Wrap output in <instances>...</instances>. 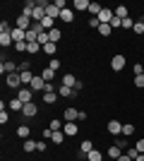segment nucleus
<instances>
[{
    "mask_svg": "<svg viewBox=\"0 0 144 161\" xmlns=\"http://www.w3.org/2000/svg\"><path fill=\"white\" fill-rule=\"evenodd\" d=\"M55 51H58V46H55L53 41H48L46 46H43V53H48V55H55Z\"/></svg>",
    "mask_w": 144,
    "mask_h": 161,
    "instance_id": "29",
    "label": "nucleus"
},
{
    "mask_svg": "<svg viewBox=\"0 0 144 161\" xmlns=\"http://www.w3.org/2000/svg\"><path fill=\"white\" fill-rule=\"evenodd\" d=\"M113 12H115V17H120V19H127V17H130V14H127V7H125V5H118Z\"/></svg>",
    "mask_w": 144,
    "mask_h": 161,
    "instance_id": "23",
    "label": "nucleus"
},
{
    "mask_svg": "<svg viewBox=\"0 0 144 161\" xmlns=\"http://www.w3.org/2000/svg\"><path fill=\"white\" fill-rule=\"evenodd\" d=\"M110 27H120L123 29V19H120V17H113V19H110Z\"/></svg>",
    "mask_w": 144,
    "mask_h": 161,
    "instance_id": "44",
    "label": "nucleus"
},
{
    "mask_svg": "<svg viewBox=\"0 0 144 161\" xmlns=\"http://www.w3.org/2000/svg\"><path fill=\"white\" fill-rule=\"evenodd\" d=\"M62 132L67 135V137H75V135H77V123H65Z\"/></svg>",
    "mask_w": 144,
    "mask_h": 161,
    "instance_id": "19",
    "label": "nucleus"
},
{
    "mask_svg": "<svg viewBox=\"0 0 144 161\" xmlns=\"http://www.w3.org/2000/svg\"><path fill=\"white\" fill-rule=\"evenodd\" d=\"M77 92L72 87H65V84H60V87H58V96H60V99H67V96H75Z\"/></svg>",
    "mask_w": 144,
    "mask_h": 161,
    "instance_id": "12",
    "label": "nucleus"
},
{
    "mask_svg": "<svg viewBox=\"0 0 144 161\" xmlns=\"http://www.w3.org/2000/svg\"><path fill=\"white\" fill-rule=\"evenodd\" d=\"M48 41H51V36H48V31H41V34H39V43H41V46H46Z\"/></svg>",
    "mask_w": 144,
    "mask_h": 161,
    "instance_id": "40",
    "label": "nucleus"
},
{
    "mask_svg": "<svg viewBox=\"0 0 144 161\" xmlns=\"http://www.w3.org/2000/svg\"><path fill=\"white\" fill-rule=\"evenodd\" d=\"M55 99H58L55 92H46V94H43V103H55Z\"/></svg>",
    "mask_w": 144,
    "mask_h": 161,
    "instance_id": "30",
    "label": "nucleus"
},
{
    "mask_svg": "<svg viewBox=\"0 0 144 161\" xmlns=\"http://www.w3.org/2000/svg\"><path fill=\"white\" fill-rule=\"evenodd\" d=\"M65 137H67V135L62 132V130H58V132H53V137H51V140H53L55 144H62V142H65Z\"/></svg>",
    "mask_w": 144,
    "mask_h": 161,
    "instance_id": "26",
    "label": "nucleus"
},
{
    "mask_svg": "<svg viewBox=\"0 0 144 161\" xmlns=\"http://www.w3.org/2000/svg\"><path fill=\"white\" fill-rule=\"evenodd\" d=\"M101 10H103V7L99 5V3H91V5H89V14H91V17H99V14H101Z\"/></svg>",
    "mask_w": 144,
    "mask_h": 161,
    "instance_id": "27",
    "label": "nucleus"
},
{
    "mask_svg": "<svg viewBox=\"0 0 144 161\" xmlns=\"http://www.w3.org/2000/svg\"><path fill=\"white\" fill-rule=\"evenodd\" d=\"M48 67H51L53 72H58V70H60V60H58V58H51V63H48Z\"/></svg>",
    "mask_w": 144,
    "mask_h": 161,
    "instance_id": "39",
    "label": "nucleus"
},
{
    "mask_svg": "<svg viewBox=\"0 0 144 161\" xmlns=\"http://www.w3.org/2000/svg\"><path fill=\"white\" fill-rule=\"evenodd\" d=\"M113 17H115V12H113V10H108V7H103L101 14H99V22H101V24H110V19H113Z\"/></svg>",
    "mask_w": 144,
    "mask_h": 161,
    "instance_id": "7",
    "label": "nucleus"
},
{
    "mask_svg": "<svg viewBox=\"0 0 144 161\" xmlns=\"http://www.w3.org/2000/svg\"><path fill=\"white\" fill-rule=\"evenodd\" d=\"M46 7H48L46 0H39V5H36V7H34V12H31V19H36L39 24H41L43 17H46Z\"/></svg>",
    "mask_w": 144,
    "mask_h": 161,
    "instance_id": "1",
    "label": "nucleus"
},
{
    "mask_svg": "<svg viewBox=\"0 0 144 161\" xmlns=\"http://www.w3.org/2000/svg\"><path fill=\"white\" fill-rule=\"evenodd\" d=\"M110 67H113V70H115V72H120V70H123L125 67V55H113V58H110Z\"/></svg>",
    "mask_w": 144,
    "mask_h": 161,
    "instance_id": "6",
    "label": "nucleus"
},
{
    "mask_svg": "<svg viewBox=\"0 0 144 161\" xmlns=\"http://www.w3.org/2000/svg\"><path fill=\"white\" fill-rule=\"evenodd\" d=\"M7 106H10V111H22L24 103H22L19 99H12V101H7Z\"/></svg>",
    "mask_w": 144,
    "mask_h": 161,
    "instance_id": "24",
    "label": "nucleus"
},
{
    "mask_svg": "<svg viewBox=\"0 0 144 161\" xmlns=\"http://www.w3.org/2000/svg\"><path fill=\"white\" fill-rule=\"evenodd\" d=\"M39 51H41V43H27V53H29V55L39 53Z\"/></svg>",
    "mask_w": 144,
    "mask_h": 161,
    "instance_id": "32",
    "label": "nucleus"
},
{
    "mask_svg": "<svg viewBox=\"0 0 144 161\" xmlns=\"http://www.w3.org/2000/svg\"><path fill=\"white\" fill-rule=\"evenodd\" d=\"M123 135H125V137H130V135H135V128H132L130 123H123Z\"/></svg>",
    "mask_w": 144,
    "mask_h": 161,
    "instance_id": "38",
    "label": "nucleus"
},
{
    "mask_svg": "<svg viewBox=\"0 0 144 161\" xmlns=\"http://www.w3.org/2000/svg\"><path fill=\"white\" fill-rule=\"evenodd\" d=\"M60 12H62V10H58V7H55V3H48V7H46V17H51V19H58V17H60Z\"/></svg>",
    "mask_w": 144,
    "mask_h": 161,
    "instance_id": "11",
    "label": "nucleus"
},
{
    "mask_svg": "<svg viewBox=\"0 0 144 161\" xmlns=\"http://www.w3.org/2000/svg\"><path fill=\"white\" fill-rule=\"evenodd\" d=\"M135 87H139V89L144 87V75H137V77H135Z\"/></svg>",
    "mask_w": 144,
    "mask_h": 161,
    "instance_id": "43",
    "label": "nucleus"
},
{
    "mask_svg": "<svg viewBox=\"0 0 144 161\" xmlns=\"http://www.w3.org/2000/svg\"><path fill=\"white\" fill-rule=\"evenodd\" d=\"M55 7H58V10H65L67 5H65V0H55Z\"/></svg>",
    "mask_w": 144,
    "mask_h": 161,
    "instance_id": "52",
    "label": "nucleus"
},
{
    "mask_svg": "<svg viewBox=\"0 0 144 161\" xmlns=\"http://www.w3.org/2000/svg\"><path fill=\"white\" fill-rule=\"evenodd\" d=\"M108 156H110L113 161L120 159V156H123V154H120V147H118V144H110V147H108Z\"/></svg>",
    "mask_w": 144,
    "mask_h": 161,
    "instance_id": "22",
    "label": "nucleus"
},
{
    "mask_svg": "<svg viewBox=\"0 0 144 161\" xmlns=\"http://www.w3.org/2000/svg\"><path fill=\"white\" fill-rule=\"evenodd\" d=\"M89 27H94V29H99V27H101V22H99V17H91V19H89Z\"/></svg>",
    "mask_w": 144,
    "mask_h": 161,
    "instance_id": "46",
    "label": "nucleus"
},
{
    "mask_svg": "<svg viewBox=\"0 0 144 161\" xmlns=\"http://www.w3.org/2000/svg\"><path fill=\"white\" fill-rule=\"evenodd\" d=\"M14 51H19V53H27V41H22V43H14Z\"/></svg>",
    "mask_w": 144,
    "mask_h": 161,
    "instance_id": "41",
    "label": "nucleus"
},
{
    "mask_svg": "<svg viewBox=\"0 0 144 161\" xmlns=\"http://www.w3.org/2000/svg\"><path fill=\"white\" fill-rule=\"evenodd\" d=\"M89 0H75V3H72V7H75V10H79V12H84V10H87V12H89Z\"/></svg>",
    "mask_w": 144,
    "mask_h": 161,
    "instance_id": "16",
    "label": "nucleus"
},
{
    "mask_svg": "<svg viewBox=\"0 0 144 161\" xmlns=\"http://www.w3.org/2000/svg\"><path fill=\"white\" fill-rule=\"evenodd\" d=\"M0 72H3V75H14V72H17V63H12V60L3 63V65H0Z\"/></svg>",
    "mask_w": 144,
    "mask_h": 161,
    "instance_id": "10",
    "label": "nucleus"
},
{
    "mask_svg": "<svg viewBox=\"0 0 144 161\" xmlns=\"http://www.w3.org/2000/svg\"><path fill=\"white\" fill-rule=\"evenodd\" d=\"M46 84H48V82H43L41 75H36L34 80H31V84H29V87L34 89V92H46Z\"/></svg>",
    "mask_w": 144,
    "mask_h": 161,
    "instance_id": "5",
    "label": "nucleus"
},
{
    "mask_svg": "<svg viewBox=\"0 0 144 161\" xmlns=\"http://www.w3.org/2000/svg\"><path fill=\"white\" fill-rule=\"evenodd\" d=\"M10 36H12L14 43H22V41H27V31H24V29H19V27H12Z\"/></svg>",
    "mask_w": 144,
    "mask_h": 161,
    "instance_id": "4",
    "label": "nucleus"
},
{
    "mask_svg": "<svg viewBox=\"0 0 144 161\" xmlns=\"http://www.w3.org/2000/svg\"><path fill=\"white\" fill-rule=\"evenodd\" d=\"M87 161H101V152H99V149H91L89 154H87Z\"/></svg>",
    "mask_w": 144,
    "mask_h": 161,
    "instance_id": "31",
    "label": "nucleus"
},
{
    "mask_svg": "<svg viewBox=\"0 0 144 161\" xmlns=\"http://www.w3.org/2000/svg\"><path fill=\"white\" fill-rule=\"evenodd\" d=\"M108 132L115 135V137H120V132H123V123H120V120H108Z\"/></svg>",
    "mask_w": 144,
    "mask_h": 161,
    "instance_id": "8",
    "label": "nucleus"
},
{
    "mask_svg": "<svg viewBox=\"0 0 144 161\" xmlns=\"http://www.w3.org/2000/svg\"><path fill=\"white\" fill-rule=\"evenodd\" d=\"M41 77H43V82H53L55 72H53V70H51V67H43V72H41Z\"/></svg>",
    "mask_w": 144,
    "mask_h": 161,
    "instance_id": "25",
    "label": "nucleus"
},
{
    "mask_svg": "<svg viewBox=\"0 0 144 161\" xmlns=\"http://www.w3.org/2000/svg\"><path fill=\"white\" fill-rule=\"evenodd\" d=\"M142 75H144V72H142Z\"/></svg>",
    "mask_w": 144,
    "mask_h": 161,
    "instance_id": "55",
    "label": "nucleus"
},
{
    "mask_svg": "<svg viewBox=\"0 0 144 161\" xmlns=\"http://www.w3.org/2000/svg\"><path fill=\"white\" fill-rule=\"evenodd\" d=\"M19 77H22V84L27 87V84H31V80H34L36 75L31 72V70H19Z\"/></svg>",
    "mask_w": 144,
    "mask_h": 161,
    "instance_id": "13",
    "label": "nucleus"
},
{
    "mask_svg": "<svg viewBox=\"0 0 144 161\" xmlns=\"http://www.w3.org/2000/svg\"><path fill=\"white\" fill-rule=\"evenodd\" d=\"M7 87H10V89H17V92L22 89V77H19V72L7 75Z\"/></svg>",
    "mask_w": 144,
    "mask_h": 161,
    "instance_id": "3",
    "label": "nucleus"
},
{
    "mask_svg": "<svg viewBox=\"0 0 144 161\" xmlns=\"http://www.w3.org/2000/svg\"><path fill=\"white\" fill-rule=\"evenodd\" d=\"M60 19H62V22H67V24H70V22L75 19V10H72V7H65V10L60 12Z\"/></svg>",
    "mask_w": 144,
    "mask_h": 161,
    "instance_id": "15",
    "label": "nucleus"
},
{
    "mask_svg": "<svg viewBox=\"0 0 144 161\" xmlns=\"http://www.w3.org/2000/svg\"><path fill=\"white\" fill-rule=\"evenodd\" d=\"M29 132H31V130H29L27 125H22V128H17V135H19L22 140H29Z\"/></svg>",
    "mask_w": 144,
    "mask_h": 161,
    "instance_id": "34",
    "label": "nucleus"
},
{
    "mask_svg": "<svg viewBox=\"0 0 144 161\" xmlns=\"http://www.w3.org/2000/svg\"><path fill=\"white\" fill-rule=\"evenodd\" d=\"M110 31H113L110 24H101V27H99V34H101V36H110Z\"/></svg>",
    "mask_w": 144,
    "mask_h": 161,
    "instance_id": "36",
    "label": "nucleus"
},
{
    "mask_svg": "<svg viewBox=\"0 0 144 161\" xmlns=\"http://www.w3.org/2000/svg\"><path fill=\"white\" fill-rule=\"evenodd\" d=\"M115 161H132V159H130V156H127V154H123V156H120V159H115Z\"/></svg>",
    "mask_w": 144,
    "mask_h": 161,
    "instance_id": "53",
    "label": "nucleus"
},
{
    "mask_svg": "<svg viewBox=\"0 0 144 161\" xmlns=\"http://www.w3.org/2000/svg\"><path fill=\"white\" fill-rule=\"evenodd\" d=\"M48 36H51V41H53V43H58V41H60V29H51V31H48Z\"/></svg>",
    "mask_w": 144,
    "mask_h": 161,
    "instance_id": "37",
    "label": "nucleus"
},
{
    "mask_svg": "<svg viewBox=\"0 0 144 161\" xmlns=\"http://www.w3.org/2000/svg\"><path fill=\"white\" fill-rule=\"evenodd\" d=\"M0 46H14L12 36H10V31H0Z\"/></svg>",
    "mask_w": 144,
    "mask_h": 161,
    "instance_id": "17",
    "label": "nucleus"
},
{
    "mask_svg": "<svg viewBox=\"0 0 144 161\" xmlns=\"http://www.w3.org/2000/svg\"><path fill=\"white\" fill-rule=\"evenodd\" d=\"M135 149H137L139 154H144V140H139V142H137V147H135Z\"/></svg>",
    "mask_w": 144,
    "mask_h": 161,
    "instance_id": "51",
    "label": "nucleus"
},
{
    "mask_svg": "<svg viewBox=\"0 0 144 161\" xmlns=\"http://www.w3.org/2000/svg\"><path fill=\"white\" fill-rule=\"evenodd\" d=\"M77 115H79V111H77V108H65V123L77 120Z\"/></svg>",
    "mask_w": 144,
    "mask_h": 161,
    "instance_id": "18",
    "label": "nucleus"
},
{
    "mask_svg": "<svg viewBox=\"0 0 144 161\" xmlns=\"http://www.w3.org/2000/svg\"><path fill=\"white\" fill-rule=\"evenodd\" d=\"M22 113L27 115V118H34V115L39 113V108H36V103H24V108H22Z\"/></svg>",
    "mask_w": 144,
    "mask_h": 161,
    "instance_id": "14",
    "label": "nucleus"
},
{
    "mask_svg": "<svg viewBox=\"0 0 144 161\" xmlns=\"http://www.w3.org/2000/svg\"><path fill=\"white\" fill-rule=\"evenodd\" d=\"M135 161H144V154H139V156H137V159H135Z\"/></svg>",
    "mask_w": 144,
    "mask_h": 161,
    "instance_id": "54",
    "label": "nucleus"
},
{
    "mask_svg": "<svg viewBox=\"0 0 144 161\" xmlns=\"http://www.w3.org/2000/svg\"><path fill=\"white\" fill-rule=\"evenodd\" d=\"M24 152H27V154L29 152H36V142L34 140H24Z\"/></svg>",
    "mask_w": 144,
    "mask_h": 161,
    "instance_id": "35",
    "label": "nucleus"
},
{
    "mask_svg": "<svg viewBox=\"0 0 144 161\" xmlns=\"http://www.w3.org/2000/svg\"><path fill=\"white\" fill-rule=\"evenodd\" d=\"M127 156H130V159L135 161V159H137V156H139V152H137V149H130V152H127Z\"/></svg>",
    "mask_w": 144,
    "mask_h": 161,
    "instance_id": "49",
    "label": "nucleus"
},
{
    "mask_svg": "<svg viewBox=\"0 0 144 161\" xmlns=\"http://www.w3.org/2000/svg\"><path fill=\"white\" fill-rule=\"evenodd\" d=\"M17 27L24 29V31H29V29H31V17H27V14H19V17H17Z\"/></svg>",
    "mask_w": 144,
    "mask_h": 161,
    "instance_id": "9",
    "label": "nucleus"
},
{
    "mask_svg": "<svg viewBox=\"0 0 144 161\" xmlns=\"http://www.w3.org/2000/svg\"><path fill=\"white\" fill-rule=\"evenodd\" d=\"M17 99H19L22 103H31V99H34V89H31V87H22L19 92H17Z\"/></svg>",
    "mask_w": 144,
    "mask_h": 161,
    "instance_id": "2",
    "label": "nucleus"
},
{
    "mask_svg": "<svg viewBox=\"0 0 144 161\" xmlns=\"http://www.w3.org/2000/svg\"><path fill=\"white\" fill-rule=\"evenodd\" d=\"M91 149H94V144H91L89 140H87V142H82V149H79V156H82V159H87V154H89Z\"/></svg>",
    "mask_w": 144,
    "mask_h": 161,
    "instance_id": "21",
    "label": "nucleus"
},
{
    "mask_svg": "<svg viewBox=\"0 0 144 161\" xmlns=\"http://www.w3.org/2000/svg\"><path fill=\"white\" fill-rule=\"evenodd\" d=\"M77 82H79V80H77L75 75H62V84H65V87H72V89H75Z\"/></svg>",
    "mask_w": 144,
    "mask_h": 161,
    "instance_id": "20",
    "label": "nucleus"
},
{
    "mask_svg": "<svg viewBox=\"0 0 144 161\" xmlns=\"http://www.w3.org/2000/svg\"><path fill=\"white\" fill-rule=\"evenodd\" d=\"M132 27H135V19H132V17L123 19V29H132Z\"/></svg>",
    "mask_w": 144,
    "mask_h": 161,
    "instance_id": "42",
    "label": "nucleus"
},
{
    "mask_svg": "<svg viewBox=\"0 0 144 161\" xmlns=\"http://www.w3.org/2000/svg\"><path fill=\"white\" fill-rule=\"evenodd\" d=\"M144 72V65H139V63H137V65H135V77H137V75H142Z\"/></svg>",
    "mask_w": 144,
    "mask_h": 161,
    "instance_id": "50",
    "label": "nucleus"
},
{
    "mask_svg": "<svg viewBox=\"0 0 144 161\" xmlns=\"http://www.w3.org/2000/svg\"><path fill=\"white\" fill-rule=\"evenodd\" d=\"M51 137H53V130L46 128V130H43V140H51Z\"/></svg>",
    "mask_w": 144,
    "mask_h": 161,
    "instance_id": "48",
    "label": "nucleus"
},
{
    "mask_svg": "<svg viewBox=\"0 0 144 161\" xmlns=\"http://www.w3.org/2000/svg\"><path fill=\"white\" fill-rule=\"evenodd\" d=\"M0 123H3V125L7 123V113H5V106H0Z\"/></svg>",
    "mask_w": 144,
    "mask_h": 161,
    "instance_id": "45",
    "label": "nucleus"
},
{
    "mask_svg": "<svg viewBox=\"0 0 144 161\" xmlns=\"http://www.w3.org/2000/svg\"><path fill=\"white\" fill-rule=\"evenodd\" d=\"M46 147H48L46 142H36V152H46Z\"/></svg>",
    "mask_w": 144,
    "mask_h": 161,
    "instance_id": "47",
    "label": "nucleus"
},
{
    "mask_svg": "<svg viewBox=\"0 0 144 161\" xmlns=\"http://www.w3.org/2000/svg\"><path fill=\"white\" fill-rule=\"evenodd\" d=\"M48 128L53 130V132H58V130L65 128V123H62V120H51V125H48Z\"/></svg>",
    "mask_w": 144,
    "mask_h": 161,
    "instance_id": "33",
    "label": "nucleus"
},
{
    "mask_svg": "<svg viewBox=\"0 0 144 161\" xmlns=\"http://www.w3.org/2000/svg\"><path fill=\"white\" fill-rule=\"evenodd\" d=\"M132 31H135V34H139V36H144V19H137V22H135Z\"/></svg>",
    "mask_w": 144,
    "mask_h": 161,
    "instance_id": "28",
    "label": "nucleus"
}]
</instances>
